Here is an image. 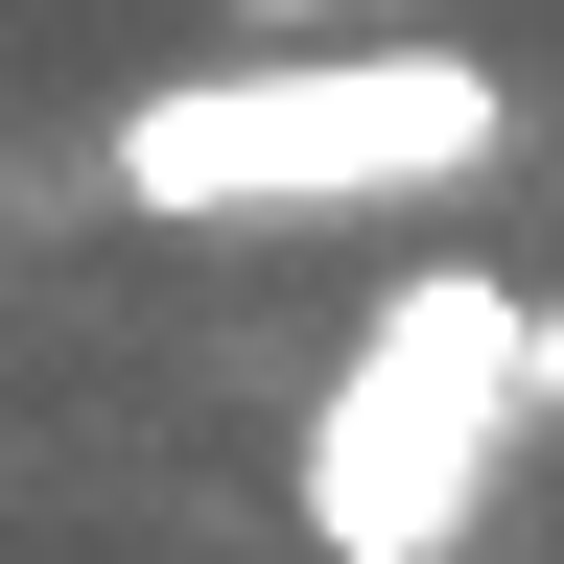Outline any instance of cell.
<instances>
[{"label":"cell","instance_id":"obj_1","mask_svg":"<svg viewBox=\"0 0 564 564\" xmlns=\"http://www.w3.org/2000/svg\"><path fill=\"white\" fill-rule=\"evenodd\" d=\"M494 447H518V282H494V259H400L377 306H352L282 494H306L329 564H447L494 518Z\"/></svg>","mask_w":564,"mask_h":564},{"label":"cell","instance_id":"obj_2","mask_svg":"<svg viewBox=\"0 0 564 564\" xmlns=\"http://www.w3.org/2000/svg\"><path fill=\"white\" fill-rule=\"evenodd\" d=\"M494 141H518V95L470 47H329V70H165L118 118V188L141 212H377Z\"/></svg>","mask_w":564,"mask_h":564},{"label":"cell","instance_id":"obj_3","mask_svg":"<svg viewBox=\"0 0 564 564\" xmlns=\"http://www.w3.org/2000/svg\"><path fill=\"white\" fill-rule=\"evenodd\" d=\"M259 24H352V0H259Z\"/></svg>","mask_w":564,"mask_h":564}]
</instances>
